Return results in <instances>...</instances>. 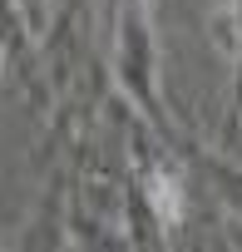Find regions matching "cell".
I'll return each mask as SVG.
<instances>
[{
	"label": "cell",
	"instance_id": "7a4b0ae2",
	"mask_svg": "<svg viewBox=\"0 0 242 252\" xmlns=\"http://www.w3.org/2000/svg\"><path fill=\"white\" fill-rule=\"evenodd\" d=\"M0 64H5V50H0Z\"/></svg>",
	"mask_w": 242,
	"mask_h": 252
},
{
	"label": "cell",
	"instance_id": "6da1fadb",
	"mask_svg": "<svg viewBox=\"0 0 242 252\" xmlns=\"http://www.w3.org/2000/svg\"><path fill=\"white\" fill-rule=\"evenodd\" d=\"M149 203L163 222H178L183 218V183L173 173H149Z\"/></svg>",
	"mask_w": 242,
	"mask_h": 252
}]
</instances>
